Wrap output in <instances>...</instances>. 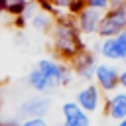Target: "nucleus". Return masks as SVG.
<instances>
[{"label":"nucleus","instance_id":"9","mask_svg":"<svg viewBox=\"0 0 126 126\" xmlns=\"http://www.w3.org/2000/svg\"><path fill=\"white\" fill-rule=\"evenodd\" d=\"M96 57H100L102 61H108V63H122L126 61V55H124V49L120 45V41L116 37H108V39H98L94 43V49Z\"/></svg>","mask_w":126,"mask_h":126},{"label":"nucleus","instance_id":"17","mask_svg":"<svg viewBox=\"0 0 126 126\" xmlns=\"http://www.w3.org/2000/svg\"><path fill=\"white\" fill-rule=\"evenodd\" d=\"M20 126H49L47 118H26L20 120Z\"/></svg>","mask_w":126,"mask_h":126},{"label":"nucleus","instance_id":"11","mask_svg":"<svg viewBox=\"0 0 126 126\" xmlns=\"http://www.w3.org/2000/svg\"><path fill=\"white\" fill-rule=\"evenodd\" d=\"M61 126H91V114L75 100H65L61 104Z\"/></svg>","mask_w":126,"mask_h":126},{"label":"nucleus","instance_id":"13","mask_svg":"<svg viewBox=\"0 0 126 126\" xmlns=\"http://www.w3.org/2000/svg\"><path fill=\"white\" fill-rule=\"evenodd\" d=\"M53 22H55V16L43 8H37V12L28 20V26L35 32H41V33H49L51 28H53Z\"/></svg>","mask_w":126,"mask_h":126},{"label":"nucleus","instance_id":"5","mask_svg":"<svg viewBox=\"0 0 126 126\" xmlns=\"http://www.w3.org/2000/svg\"><path fill=\"white\" fill-rule=\"evenodd\" d=\"M51 110V98L47 94H32L24 98L18 106V120L26 118H45Z\"/></svg>","mask_w":126,"mask_h":126},{"label":"nucleus","instance_id":"7","mask_svg":"<svg viewBox=\"0 0 126 126\" xmlns=\"http://www.w3.org/2000/svg\"><path fill=\"white\" fill-rule=\"evenodd\" d=\"M87 114H94L102 108V102H104V94L100 93V89L94 85V83H85L77 93H75V98H73Z\"/></svg>","mask_w":126,"mask_h":126},{"label":"nucleus","instance_id":"8","mask_svg":"<svg viewBox=\"0 0 126 126\" xmlns=\"http://www.w3.org/2000/svg\"><path fill=\"white\" fill-rule=\"evenodd\" d=\"M100 18H102V12L93 10V8H87V6H85L79 14L73 16L75 26H77V30L81 32L83 37H93V35H96L98 26H100Z\"/></svg>","mask_w":126,"mask_h":126},{"label":"nucleus","instance_id":"20","mask_svg":"<svg viewBox=\"0 0 126 126\" xmlns=\"http://www.w3.org/2000/svg\"><path fill=\"white\" fill-rule=\"evenodd\" d=\"M116 39L120 41V45H122V49H124V55H126V30H124L120 35H116ZM124 65H126V61H124Z\"/></svg>","mask_w":126,"mask_h":126},{"label":"nucleus","instance_id":"12","mask_svg":"<svg viewBox=\"0 0 126 126\" xmlns=\"http://www.w3.org/2000/svg\"><path fill=\"white\" fill-rule=\"evenodd\" d=\"M83 8H85L83 0H45V6H43V10L51 12L53 16H61V14L75 16Z\"/></svg>","mask_w":126,"mask_h":126},{"label":"nucleus","instance_id":"1","mask_svg":"<svg viewBox=\"0 0 126 126\" xmlns=\"http://www.w3.org/2000/svg\"><path fill=\"white\" fill-rule=\"evenodd\" d=\"M49 37H51V51H53L55 59L65 61V63H69L83 49H87L85 37L77 30L73 16H67V14L55 16Z\"/></svg>","mask_w":126,"mask_h":126},{"label":"nucleus","instance_id":"2","mask_svg":"<svg viewBox=\"0 0 126 126\" xmlns=\"http://www.w3.org/2000/svg\"><path fill=\"white\" fill-rule=\"evenodd\" d=\"M35 67L41 71V75L47 79V83L51 85L53 91L59 89V87L71 85V81L75 79L69 63L59 61V59H55V57H41V59L35 63Z\"/></svg>","mask_w":126,"mask_h":126},{"label":"nucleus","instance_id":"22","mask_svg":"<svg viewBox=\"0 0 126 126\" xmlns=\"http://www.w3.org/2000/svg\"><path fill=\"white\" fill-rule=\"evenodd\" d=\"M116 126H126V118H124V120H118V122H116Z\"/></svg>","mask_w":126,"mask_h":126},{"label":"nucleus","instance_id":"15","mask_svg":"<svg viewBox=\"0 0 126 126\" xmlns=\"http://www.w3.org/2000/svg\"><path fill=\"white\" fill-rule=\"evenodd\" d=\"M32 2L33 0H0V12L6 14V16H12L16 20L26 12V8Z\"/></svg>","mask_w":126,"mask_h":126},{"label":"nucleus","instance_id":"18","mask_svg":"<svg viewBox=\"0 0 126 126\" xmlns=\"http://www.w3.org/2000/svg\"><path fill=\"white\" fill-rule=\"evenodd\" d=\"M126 0H108V10H124Z\"/></svg>","mask_w":126,"mask_h":126},{"label":"nucleus","instance_id":"14","mask_svg":"<svg viewBox=\"0 0 126 126\" xmlns=\"http://www.w3.org/2000/svg\"><path fill=\"white\" fill-rule=\"evenodd\" d=\"M26 85H28L35 94H47V93L53 91L51 85L47 83V79L41 75V71H39L37 67H33V69L28 73V77H26Z\"/></svg>","mask_w":126,"mask_h":126},{"label":"nucleus","instance_id":"10","mask_svg":"<svg viewBox=\"0 0 126 126\" xmlns=\"http://www.w3.org/2000/svg\"><path fill=\"white\" fill-rule=\"evenodd\" d=\"M102 110L106 114V118L118 122V120H124L126 118V91L118 89L110 94L104 96V102H102Z\"/></svg>","mask_w":126,"mask_h":126},{"label":"nucleus","instance_id":"19","mask_svg":"<svg viewBox=\"0 0 126 126\" xmlns=\"http://www.w3.org/2000/svg\"><path fill=\"white\" fill-rule=\"evenodd\" d=\"M120 89L126 91V65L120 67Z\"/></svg>","mask_w":126,"mask_h":126},{"label":"nucleus","instance_id":"23","mask_svg":"<svg viewBox=\"0 0 126 126\" xmlns=\"http://www.w3.org/2000/svg\"><path fill=\"white\" fill-rule=\"evenodd\" d=\"M2 122H4V120H2V114H0V126H2Z\"/></svg>","mask_w":126,"mask_h":126},{"label":"nucleus","instance_id":"24","mask_svg":"<svg viewBox=\"0 0 126 126\" xmlns=\"http://www.w3.org/2000/svg\"><path fill=\"white\" fill-rule=\"evenodd\" d=\"M124 14H126V8H124Z\"/></svg>","mask_w":126,"mask_h":126},{"label":"nucleus","instance_id":"4","mask_svg":"<svg viewBox=\"0 0 126 126\" xmlns=\"http://www.w3.org/2000/svg\"><path fill=\"white\" fill-rule=\"evenodd\" d=\"M96 63H98V57L93 49H83L77 57H73L69 61V67L73 71V75L83 81V83H93V77H94V69H96Z\"/></svg>","mask_w":126,"mask_h":126},{"label":"nucleus","instance_id":"16","mask_svg":"<svg viewBox=\"0 0 126 126\" xmlns=\"http://www.w3.org/2000/svg\"><path fill=\"white\" fill-rule=\"evenodd\" d=\"M83 4L87 8H93V10H98V12L108 10V0H83Z\"/></svg>","mask_w":126,"mask_h":126},{"label":"nucleus","instance_id":"21","mask_svg":"<svg viewBox=\"0 0 126 126\" xmlns=\"http://www.w3.org/2000/svg\"><path fill=\"white\" fill-rule=\"evenodd\" d=\"M2 126H20V120H8V122H2Z\"/></svg>","mask_w":126,"mask_h":126},{"label":"nucleus","instance_id":"3","mask_svg":"<svg viewBox=\"0 0 126 126\" xmlns=\"http://www.w3.org/2000/svg\"><path fill=\"white\" fill-rule=\"evenodd\" d=\"M93 83L100 89V93L106 96L114 91L120 89V67L116 63H108V61H98L96 69H94V77Z\"/></svg>","mask_w":126,"mask_h":126},{"label":"nucleus","instance_id":"6","mask_svg":"<svg viewBox=\"0 0 126 126\" xmlns=\"http://www.w3.org/2000/svg\"><path fill=\"white\" fill-rule=\"evenodd\" d=\"M124 30H126V14H124V10H106V12H102L96 37L98 39L116 37Z\"/></svg>","mask_w":126,"mask_h":126}]
</instances>
